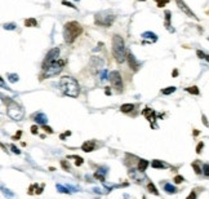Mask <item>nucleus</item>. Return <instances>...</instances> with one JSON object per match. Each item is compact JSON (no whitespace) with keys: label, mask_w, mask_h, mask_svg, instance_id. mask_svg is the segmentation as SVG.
Instances as JSON below:
<instances>
[{"label":"nucleus","mask_w":209,"mask_h":199,"mask_svg":"<svg viewBox=\"0 0 209 199\" xmlns=\"http://www.w3.org/2000/svg\"><path fill=\"white\" fill-rule=\"evenodd\" d=\"M59 89L62 90L63 95L68 96V97H77L80 92L79 83L76 79H74L72 76H63L59 80Z\"/></svg>","instance_id":"nucleus-1"},{"label":"nucleus","mask_w":209,"mask_h":199,"mask_svg":"<svg viewBox=\"0 0 209 199\" xmlns=\"http://www.w3.org/2000/svg\"><path fill=\"white\" fill-rule=\"evenodd\" d=\"M127 49H125L124 40L120 35L115 34L112 36V54H114L116 62L123 63L127 58Z\"/></svg>","instance_id":"nucleus-2"},{"label":"nucleus","mask_w":209,"mask_h":199,"mask_svg":"<svg viewBox=\"0 0 209 199\" xmlns=\"http://www.w3.org/2000/svg\"><path fill=\"white\" fill-rule=\"evenodd\" d=\"M83 32V27L79 22L76 21H70L65 25V29H63V38H65V41L67 44H71L76 40V38L79 36L80 34Z\"/></svg>","instance_id":"nucleus-3"},{"label":"nucleus","mask_w":209,"mask_h":199,"mask_svg":"<svg viewBox=\"0 0 209 199\" xmlns=\"http://www.w3.org/2000/svg\"><path fill=\"white\" fill-rule=\"evenodd\" d=\"M115 21V14L110 11H102L94 14V22L97 26L110 27Z\"/></svg>","instance_id":"nucleus-4"},{"label":"nucleus","mask_w":209,"mask_h":199,"mask_svg":"<svg viewBox=\"0 0 209 199\" xmlns=\"http://www.w3.org/2000/svg\"><path fill=\"white\" fill-rule=\"evenodd\" d=\"M7 114L8 116L12 118L13 120H17V122H20V120L23 119V115H25V111H23V109L20 106L17 102L14 101H9V104H8V107H7Z\"/></svg>","instance_id":"nucleus-5"},{"label":"nucleus","mask_w":209,"mask_h":199,"mask_svg":"<svg viewBox=\"0 0 209 199\" xmlns=\"http://www.w3.org/2000/svg\"><path fill=\"white\" fill-rule=\"evenodd\" d=\"M63 65H65L63 60H58V61L53 62L52 65L47 66V67L44 69V72H43V75H41V78H49V76H54V75L59 74V72L62 71Z\"/></svg>","instance_id":"nucleus-6"},{"label":"nucleus","mask_w":209,"mask_h":199,"mask_svg":"<svg viewBox=\"0 0 209 199\" xmlns=\"http://www.w3.org/2000/svg\"><path fill=\"white\" fill-rule=\"evenodd\" d=\"M109 79H110V83H111L112 88H115L116 90H119L120 92L121 89H123V80H121V75L119 71H111L109 75Z\"/></svg>","instance_id":"nucleus-7"},{"label":"nucleus","mask_w":209,"mask_h":199,"mask_svg":"<svg viewBox=\"0 0 209 199\" xmlns=\"http://www.w3.org/2000/svg\"><path fill=\"white\" fill-rule=\"evenodd\" d=\"M59 48H53V49H50L49 52L47 53L45 56V60H44V63H43V69H45L47 66L52 65L53 62L58 61V56H59Z\"/></svg>","instance_id":"nucleus-8"},{"label":"nucleus","mask_w":209,"mask_h":199,"mask_svg":"<svg viewBox=\"0 0 209 199\" xmlns=\"http://www.w3.org/2000/svg\"><path fill=\"white\" fill-rule=\"evenodd\" d=\"M128 174L130 176V179H132L134 182L137 184H142L146 181V174L145 172L139 171V170H134V168H130L129 172H128Z\"/></svg>","instance_id":"nucleus-9"},{"label":"nucleus","mask_w":209,"mask_h":199,"mask_svg":"<svg viewBox=\"0 0 209 199\" xmlns=\"http://www.w3.org/2000/svg\"><path fill=\"white\" fill-rule=\"evenodd\" d=\"M176 3H177L178 8H180L181 11L185 13V14H187V16H189V17H191V18H195V20H198V17H196V14L194 13V12L191 11V9H190L189 7H187V5H186V3H185L183 0H176Z\"/></svg>","instance_id":"nucleus-10"},{"label":"nucleus","mask_w":209,"mask_h":199,"mask_svg":"<svg viewBox=\"0 0 209 199\" xmlns=\"http://www.w3.org/2000/svg\"><path fill=\"white\" fill-rule=\"evenodd\" d=\"M127 60H128V63H129V67L132 69L133 71H138V69H139V62L137 61V58L134 57V54L130 52V50L127 53Z\"/></svg>","instance_id":"nucleus-11"},{"label":"nucleus","mask_w":209,"mask_h":199,"mask_svg":"<svg viewBox=\"0 0 209 199\" xmlns=\"http://www.w3.org/2000/svg\"><path fill=\"white\" fill-rule=\"evenodd\" d=\"M142 114L146 116V119L148 120V122H155V118H156V113H155L152 109H150V107H146L145 110L142 111Z\"/></svg>","instance_id":"nucleus-12"},{"label":"nucleus","mask_w":209,"mask_h":199,"mask_svg":"<svg viewBox=\"0 0 209 199\" xmlns=\"http://www.w3.org/2000/svg\"><path fill=\"white\" fill-rule=\"evenodd\" d=\"M34 120L38 123V124H41V125H45L48 123V118L44 113H36L34 115Z\"/></svg>","instance_id":"nucleus-13"},{"label":"nucleus","mask_w":209,"mask_h":199,"mask_svg":"<svg viewBox=\"0 0 209 199\" xmlns=\"http://www.w3.org/2000/svg\"><path fill=\"white\" fill-rule=\"evenodd\" d=\"M164 16H165V22H164V26L167 27V30H168L169 32H174V29H173L172 25H171V16H172L171 11H165V12H164Z\"/></svg>","instance_id":"nucleus-14"},{"label":"nucleus","mask_w":209,"mask_h":199,"mask_svg":"<svg viewBox=\"0 0 209 199\" xmlns=\"http://www.w3.org/2000/svg\"><path fill=\"white\" fill-rule=\"evenodd\" d=\"M91 66H92V69H94V70H101L102 66H103V60L98 58V57H92Z\"/></svg>","instance_id":"nucleus-15"},{"label":"nucleus","mask_w":209,"mask_h":199,"mask_svg":"<svg viewBox=\"0 0 209 199\" xmlns=\"http://www.w3.org/2000/svg\"><path fill=\"white\" fill-rule=\"evenodd\" d=\"M141 38L143 39V40H148L150 43H155V41L157 40V35L154 34V32H151V31L143 32V34L141 35Z\"/></svg>","instance_id":"nucleus-16"},{"label":"nucleus","mask_w":209,"mask_h":199,"mask_svg":"<svg viewBox=\"0 0 209 199\" xmlns=\"http://www.w3.org/2000/svg\"><path fill=\"white\" fill-rule=\"evenodd\" d=\"M94 147H95V142H94V141H85V142L82 145V150H83V151H85V153L93 151Z\"/></svg>","instance_id":"nucleus-17"},{"label":"nucleus","mask_w":209,"mask_h":199,"mask_svg":"<svg viewBox=\"0 0 209 199\" xmlns=\"http://www.w3.org/2000/svg\"><path fill=\"white\" fill-rule=\"evenodd\" d=\"M43 189H44V185L38 186V184H34V185L30 186V189H29V194H34V190H36V193H35V194H41Z\"/></svg>","instance_id":"nucleus-18"},{"label":"nucleus","mask_w":209,"mask_h":199,"mask_svg":"<svg viewBox=\"0 0 209 199\" xmlns=\"http://www.w3.org/2000/svg\"><path fill=\"white\" fill-rule=\"evenodd\" d=\"M151 167L152 168H168V164L162 160H156V159H155V160L151 162Z\"/></svg>","instance_id":"nucleus-19"},{"label":"nucleus","mask_w":209,"mask_h":199,"mask_svg":"<svg viewBox=\"0 0 209 199\" xmlns=\"http://www.w3.org/2000/svg\"><path fill=\"white\" fill-rule=\"evenodd\" d=\"M120 110L123 111V113H130V111H133L134 110V105L133 104H124V105H121L120 106Z\"/></svg>","instance_id":"nucleus-20"},{"label":"nucleus","mask_w":209,"mask_h":199,"mask_svg":"<svg viewBox=\"0 0 209 199\" xmlns=\"http://www.w3.org/2000/svg\"><path fill=\"white\" fill-rule=\"evenodd\" d=\"M148 164H150V163L146 160V159H139V160H138V170L142 171V172H145L146 168L148 167Z\"/></svg>","instance_id":"nucleus-21"},{"label":"nucleus","mask_w":209,"mask_h":199,"mask_svg":"<svg viewBox=\"0 0 209 199\" xmlns=\"http://www.w3.org/2000/svg\"><path fill=\"white\" fill-rule=\"evenodd\" d=\"M164 190H165L168 194H176V193H177L176 186H173L172 184H165V185H164Z\"/></svg>","instance_id":"nucleus-22"},{"label":"nucleus","mask_w":209,"mask_h":199,"mask_svg":"<svg viewBox=\"0 0 209 199\" xmlns=\"http://www.w3.org/2000/svg\"><path fill=\"white\" fill-rule=\"evenodd\" d=\"M25 26L26 27H36L38 21L35 20V18H27V20H25Z\"/></svg>","instance_id":"nucleus-23"},{"label":"nucleus","mask_w":209,"mask_h":199,"mask_svg":"<svg viewBox=\"0 0 209 199\" xmlns=\"http://www.w3.org/2000/svg\"><path fill=\"white\" fill-rule=\"evenodd\" d=\"M56 189H57L59 193H62V194H70V193H71V190L68 189V188H66V186H62V185H58V184L56 185Z\"/></svg>","instance_id":"nucleus-24"},{"label":"nucleus","mask_w":209,"mask_h":199,"mask_svg":"<svg viewBox=\"0 0 209 199\" xmlns=\"http://www.w3.org/2000/svg\"><path fill=\"white\" fill-rule=\"evenodd\" d=\"M186 90L189 93H191V95H195V96H198L199 93H200L199 88H198V87H195V85H194V87H189V88H186Z\"/></svg>","instance_id":"nucleus-25"},{"label":"nucleus","mask_w":209,"mask_h":199,"mask_svg":"<svg viewBox=\"0 0 209 199\" xmlns=\"http://www.w3.org/2000/svg\"><path fill=\"white\" fill-rule=\"evenodd\" d=\"M147 189H148V191L151 193V194H154V195H159V193H157V189L155 188V185L152 182H150L147 185Z\"/></svg>","instance_id":"nucleus-26"},{"label":"nucleus","mask_w":209,"mask_h":199,"mask_svg":"<svg viewBox=\"0 0 209 199\" xmlns=\"http://www.w3.org/2000/svg\"><path fill=\"white\" fill-rule=\"evenodd\" d=\"M68 159H76V162H75L76 165H82L83 162H84L82 156H77V155H68Z\"/></svg>","instance_id":"nucleus-27"},{"label":"nucleus","mask_w":209,"mask_h":199,"mask_svg":"<svg viewBox=\"0 0 209 199\" xmlns=\"http://www.w3.org/2000/svg\"><path fill=\"white\" fill-rule=\"evenodd\" d=\"M8 79H9L10 83H17L20 80V76L17 74H8Z\"/></svg>","instance_id":"nucleus-28"},{"label":"nucleus","mask_w":209,"mask_h":199,"mask_svg":"<svg viewBox=\"0 0 209 199\" xmlns=\"http://www.w3.org/2000/svg\"><path fill=\"white\" fill-rule=\"evenodd\" d=\"M176 92V87H167V88L162 89V93L163 95H171V93Z\"/></svg>","instance_id":"nucleus-29"},{"label":"nucleus","mask_w":209,"mask_h":199,"mask_svg":"<svg viewBox=\"0 0 209 199\" xmlns=\"http://www.w3.org/2000/svg\"><path fill=\"white\" fill-rule=\"evenodd\" d=\"M192 168L195 170L196 174H201V173H203V170L199 167V163H198V160H196V162H192Z\"/></svg>","instance_id":"nucleus-30"},{"label":"nucleus","mask_w":209,"mask_h":199,"mask_svg":"<svg viewBox=\"0 0 209 199\" xmlns=\"http://www.w3.org/2000/svg\"><path fill=\"white\" fill-rule=\"evenodd\" d=\"M94 177H95L97 180H100L101 182H104V174L101 173V172H98V171L95 172V173H94Z\"/></svg>","instance_id":"nucleus-31"},{"label":"nucleus","mask_w":209,"mask_h":199,"mask_svg":"<svg viewBox=\"0 0 209 199\" xmlns=\"http://www.w3.org/2000/svg\"><path fill=\"white\" fill-rule=\"evenodd\" d=\"M203 173H204V176L209 177V164H208V163L203 164Z\"/></svg>","instance_id":"nucleus-32"},{"label":"nucleus","mask_w":209,"mask_h":199,"mask_svg":"<svg viewBox=\"0 0 209 199\" xmlns=\"http://www.w3.org/2000/svg\"><path fill=\"white\" fill-rule=\"evenodd\" d=\"M61 165L65 171H70V164H68L66 160H61Z\"/></svg>","instance_id":"nucleus-33"},{"label":"nucleus","mask_w":209,"mask_h":199,"mask_svg":"<svg viewBox=\"0 0 209 199\" xmlns=\"http://www.w3.org/2000/svg\"><path fill=\"white\" fill-rule=\"evenodd\" d=\"M183 181H185V179L181 176V174H177V176L174 177V182H176V184H182Z\"/></svg>","instance_id":"nucleus-34"},{"label":"nucleus","mask_w":209,"mask_h":199,"mask_svg":"<svg viewBox=\"0 0 209 199\" xmlns=\"http://www.w3.org/2000/svg\"><path fill=\"white\" fill-rule=\"evenodd\" d=\"M3 27H4L5 30H14L16 29V25H14V23H5Z\"/></svg>","instance_id":"nucleus-35"},{"label":"nucleus","mask_w":209,"mask_h":199,"mask_svg":"<svg viewBox=\"0 0 209 199\" xmlns=\"http://www.w3.org/2000/svg\"><path fill=\"white\" fill-rule=\"evenodd\" d=\"M156 3H157V7L162 8L167 4V3H169V0H156Z\"/></svg>","instance_id":"nucleus-36"},{"label":"nucleus","mask_w":209,"mask_h":199,"mask_svg":"<svg viewBox=\"0 0 209 199\" xmlns=\"http://www.w3.org/2000/svg\"><path fill=\"white\" fill-rule=\"evenodd\" d=\"M104 80H107V70H102V72H101V81Z\"/></svg>","instance_id":"nucleus-37"},{"label":"nucleus","mask_w":209,"mask_h":199,"mask_svg":"<svg viewBox=\"0 0 209 199\" xmlns=\"http://www.w3.org/2000/svg\"><path fill=\"white\" fill-rule=\"evenodd\" d=\"M62 4L63 5H66V7H68V8H72V9H77L75 5L74 4H71V3H68V1H66V0H63V1H62Z\"/></svg>","instance_id":"nucleus-38"},{"label":"nucleus","mask_w":209,"mask_h":199,"mask_svg":"<svg viewBox=\"0 0 209 199\" xmlns=\"http://www.w3.org/2000/svg\"><path fill=\"white\" fill-rule=\"evenodd\" d=\"M203 147H204V142H199V145H198V146H196V153H198V154H200V153H201Z\"/></svg>","instance_id":"nucleus-39"},{"label":"nucleus","mask_w":209,"mask_h":199,"mask_svg":"<svg viewBox=\"0 0 209 199\" xmlns=\"http://www.w3.org/2000/svg\"><path fill=\"white\" fill-rule=\"evenodd\" d=\"M3 190H4V193H5V195H8V197H10V198H13V197H14V194H13V193H12V191H10V190H9V189H4V188H3Z\"/></svg>","instance_id":"nucleus-40"},{"label":"nucleus","mask_w":209,"mask_h":199,"mask_svg":"<svg viewBox=\"0 0 209 199\" xmlns=\"http://www.w3.org/2000/svg\"><path fill=\"white\" fill-rule=\"evenodd\" d=\"M186 199H196V193H195V190H192V191L190 193V195L187 197Z\"/></svg>","instance_id":"nucleus-41"},{"label":"nucleus","mask_w":209,"mask_h":199,"mask_svg":"<svg viewBox=\"0 0 209 199\" xmlns=\"http://www.w3.org/2000/svg\"><path fill=\"white\" fill-rule=\"evenodd\" d=\"M196 54H198V57H200L201 60H205V53H204V52H201V50H198V52H196Z\"/></svg>","instance_id":"nucleus-42"},{"label":"nucleus","mask_w":209,"mask_h":199,"mask_svg":"<svg viewBox=\"0 0 209 199\" xmlns=\"http://www.w3.org/2000/svg\"><path fill=\"white\" fill-rule=\"evenodd\" d=\"M43 128H44V131H45V132H48V133H53V129L50 128V127H48L47 124L43 125Z\"/></svg>","instance_id":"nucleus-43"},{"label":"nucleus","mask_w":209,"mask_h":199,"mask_svg":"<svg viewBox=\"0 0 209 199\" xmlns=\"http://www.w3.org/2000/svg\"><path fill=\"white\" fill-rule=\"evenodd\" d=\"M38 131H39V129H38V125H32V127H31V133H32V135H36Z\"/></svg>","instance_id":"nucleus-44"},{"label":"nucleus","mask_w":209,"mask_h":199,"mask_svg":"<svg viewBox=\"0 0 209 199\" xmlns=\"http://www.w3.org/2000/svg\"><path fill=\"white\" fill-rule=\"evenodd\" d=\"M10 149L13 150V153H14V154H20V153H21V151H20V149H17V147L14 146V145H12V146H10Z\"/></svg>","instance_id":"nucleus-45"},{"label":"nucleus","mask_w":209,"mask_h":199,"mask_svg":"<svg viewBox=\"0 0 209 199\" xmlns=\"http://www.w3.org/2000/svg\"><path fill=\"white\" fill-rule=\"evenodd\" d=\"M201 119H203V123H204V125H205V127H209V123H208V120H207V116L203 115Z\"/></svg>","instance_id":"nucleus-46"},{"label":"nucleus","mask_w":209,"mask_h":199,"mask_svg":"<svg viewBox=\"0 0 209 199\" xmlns=\"http://www.w3.org/2000/svg\"><path fill=\"white\" fill-rule=\"evenodd\" d=\"M70 135H71V132H70V131H67V132H66V133H63V135H61V138H62V140H65V137H66V136H70Z\"/></svg>","instance_id":"nucleus-47"},{"label":"nucleus","mask_w":209,"mask_h":199,"mask_svg":"<svg viewBox=\"0 0 209 199\" xmlns=\"http://www.w3.org/2000/svg\"><path fill=\"white\" fill-rule=\"evenodd\" d=\"M1 87H3V88H4V89H8V90L10 89L9 87H7V85H5V83H4V79H1Z\"/></svg>","instance_id":"nucleus-48"},{"label":"nucleus","mask_w":209,"mask_h":199,"mask_svg":"<svg viewBox=\"0 0 209 199\" xmlns=\"http://www.w3.org/2000/svg\"><path fill=\"white\" fill-rule=\"evenodd\" d=\"M21 135H22V132H21V131H20V132H18V133H17V135H16V136H14V137H13V140H18V138L21 137Z\"/></svg>","instance_id":"nucleus-49"},{"label":"nucleus","mask_w":209,"mask_h":199,"mask_svg":"<svg viewBox=\"0 0 209 199\" xmlns=\"http://www.w3.org/2000/svg\"><path fill=\"white\" fill-rule=\"evenodd\" d=\"M104 93H106L107 96H109V95H111V90H110V88H109V87H107V88H106V90H104Z\"/></svg>","instance_id":"nucleus-50"},{"label":"nucleus","mask_w":209,"mask_h":199,"mask_svg":"<svg viewBox=\"0 0 209 199\" xmlns=\"http://www.w3.org/2000/svg\"><path fill=\"white\" fill-rule=\"evenodd\" d=\"M199 135V131L198 129H194V136H198Z\"/></svg>","instance_id":"nucleus-51"},{"label":"nucleus","mask_w":209,"mask_h":199,"mask_svg":"<svg viewBox=\"0 0 209 199\" xmlns=\"http://www.w3.org/2000/svg\"><path fill=\"white\" fill-rule=\"evenodd\" d=\"M177 75H178V71L174 70V71H173V76H177Z\"/></svg>","instance_id":"nucleus-52"},{"label":"nucleus","mask_w":209,"mask_h":199,"mask_svg":"<svg viewBox=\"0 0 209 199\" xmlns=\"http://www.w3.org/2000/svg\"><path fill=\"white\" fill-rule=\"evenodd\" d=\"M205 60H207V61L209 62V54H205Z\"/></svg>","instance_id":"nucleus-53"},{"label":"nucleus","mask_w":209,"mask_h":199,"mask_svg":"<svg viewBox=\"0 0 209 199\" xmlns=\"http://www.w3.org/2000/svg\"><path fill=\"white\" fill-rule=\"evenodd\" d=\"M75 1H79V0H75Z\"/></svg>","instance_id":"nucleus-54"},{"label":"nucleus","mask_w":209,"mask_h":199,"mask_svg":"<svg viewBox=\"0 0 209 199\" xmlns=\"http://www.w3.org/2000/svg\"><path fill=\"white\" fill-rule=\"evenodd\" d=\"M141 1H145V0H141Z\"/></svg>","instance_id":"nucleus-55"},{"label":"nucleus","mask_w":209,"mask_h":199,"mask_svg":"<svg viewBox=\"0 0 209 199\" xmlns=\"http://www.w3.org/2000/svg\"><path fill=\"white\" fill-rule=\"evenodd\" d=\"M208 39H209V38H208Z\"/></svg>","instance_id":"nucleus-56"}]
</instances>
